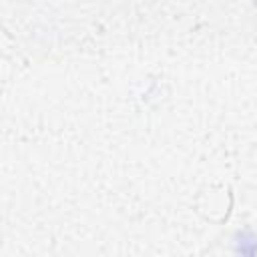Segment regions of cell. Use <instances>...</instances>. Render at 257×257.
<instances>
[{"mask_svg": "<svg viewBox=\"0 0 257 257\" xmlns=\"http://www.w3.org/2000/svg\"><path fill=\"white\" fill-rule=\"evenodd\" d=\"M235 253L255 255L257 253V235L251 229H243L235 235Z\"/></svg>", "mask_w": 257, "mask_h": 257, "instance_id": "cell-1", "label": "cell"}]
</instances>
